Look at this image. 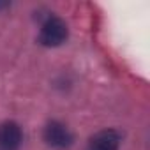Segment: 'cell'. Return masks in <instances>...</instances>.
<instances>
[{
    "label": "cell",
    "instance_id": "6da1fadb",
    "mask_svg": "<svg viewBox=\"0 0 150 150\" xmlns=\"http://www.w3.org/2000/svg\"><path fill=\"white\" fill-rule=\"evenodd\" d=\"M69 35L67 25L62 18L58 16H48L39 30V42L46 48H57L65 42Z\"/></svg>",
    "mask_w": 150,
    "mask_h": 150
},
{
    "label": "cell",
    "instance_id": "7a4b0ae2",
    "mask_svg": "<svg viewBox=\"0 0 150 150\" xmlns=\"http://www.w3.org/2000/svg\"><path fill=\"white\" fill-rule=\"evenodd\" d=\"M42 139L50 148H55V150H67L74 143V136L71 129L58 120H50L44 125Z\"/></svg>",
    "mask_w": 150,
    "mask_h": 150
},
{
    "label": "cell",
    "instance_id": "3957f363",
    "mask_svg": "<svg viewBox=\"0 0 150 150\" xmlns=\"http://www.w3.org/2000/svg\"><path fill=\"white\" fill-rule=\"evenodd\" d=\"M23 143V131L20 124L7 120L0 124V150H20Z\"/></svg>",
    "mask_w": 150,
    "mask_h": 150
},
{
    "label": "cell",
    "instance_id": "277c9868",
    "mask_svg": "<svg viewBox=\"0 0 150 150\" xmlns=\"http://www.w3.org/2000/svg\"><path fill=\"white\" fill-rule=\"evenodd\" d=\"M120 148V134L115 129H103L96 132L87 145V150H118Z\"/></svg>",
    "mask_w": 150,
    "mask_h": 150
}]
</instances>
